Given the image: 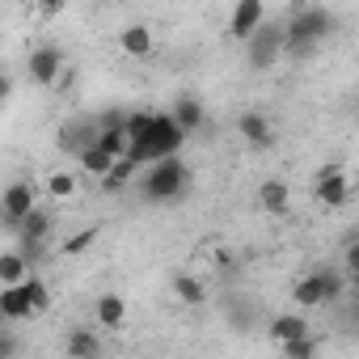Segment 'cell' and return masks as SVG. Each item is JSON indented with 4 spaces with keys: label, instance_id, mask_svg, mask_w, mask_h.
<instances>
[{
    "label": "cell",
    "instance_id": "ba28073f",
    "mask_svg": "<svg viewBox=\"0 0 359 359\" xmlns=\"http://www.w3.org/2000/svg\"><path fill=\"white\" fill-rule=\"evenodd\" d=\"M93 140H97V118H93V114H85V118H68V123L55 131V148L68 152V156H81Z\"/></svg>",
    "mask_w": 359,
    "mask_h": 359
},
{
    "label": "cell",
    "instance_id": "44dd1931",
    "mask_svg": "<svg viewBox=\"0 0 359 359\" xmlns=\"http://www.w3.org/2000/svg\"><path fill=\"white\" fill-rule=\"evenodd\" d=\"M26 271H30V262L22 258V250H5V254H0V287L22 283V279H26Z\"/></svg>",
    "mask_w": 359,
    "mask_h": 359
},
{
    "label": "cell",
    "instance_id": "5b68a950",
    "mask_svg": "<svg viewBox=\"0 0 359 359\" xmlns=\"http://www.w3.org/2000/svg\"><path fill=\"white\" fill-rule=\"evenodd\" d=\"M51 224H55V216H51L47 208H39V203H34V208H30L22 220H18V229H13V233L22 237V258H26V262H34V254L47 245V237H51Z\"/></svg>",
    "mask_w": 359,
    "mask_h": 359
},
{
    "label": "cell",
    "instance_id": "4fadbf2b",
    "mask_svg": "<svg viewBox=\"0 0 359 359\" xmlns=\"http://www.w3.org/2000/svg\"><path fill=\"white\" fill-rule=\"evenodd\" d=\"M237 131H241V140H245L250 148H271V144H275V127H271V118L258 114V110H245V114L237 118Z\"/></svg>",
    "mask_w": 359,
    "mask_h": 359
},
{
    "label": "cell",
    "instance_id": "7402d4cb",
    "mask_svg": "<svg viewBox=\"0 0 359 359\" xmlns=\"http://www.w3.org/2000/svg\"><path fill=\"white\" fill-rule=\"evenodd\" d=\"M173 296L182 304H203L208 300V283L199 275H173Z\"/></svg>",
    "mask_w": 359,
    "mask_h": 359
},
{
    "label": "cell",
    "instance_id": "7a4b0ae2",
    "mask_svg": "<svg viewBox=\"0 0 359 359\" xmlns=\"http://www.w3.org/2000/svg\"><path fill=\"white\" fill-rule=\"evenodd\" d=\"M152 169H148V177H144V195L152 199V203H173V199H182L187 191H191V169H187V161L182 156H156V161H148Z\"/></svg>",
    "mask_w": 359,
    "mask_h": 359
},
{
    "label": "cell",
    "instance_id": "9a60e30c",
    "mask_svg": "<svg viewBox=\"0 0 359 359\" xmlns=\"http://www.w3.org/2000/svg\"><path fill=\"white\" fill-rule=\"evenodd\" d=\"M30 317H34V309H30L22 283L0 287V321H5V325H22V321H30Z\"/></svg>",
    "mask_w": 359,
    "mask_h": 359
},
{
    "label": "cell",
    "instance_id": "52a82bcc",
    "mask_svg": "<svg viewBox=\"0 0 359 359\" xmlns=\"http://www.w3.org/2000/svg\"><path fill=\"white\" fill-rule=\"evenodd\" d=\"M313 195H317V203H325V208H346V203H351V177H346L338 165H325V169L317 173V182H313Z\"/></svg>",
    "mask_w": 359,
    "mask_h": 359
},
{
    "label": "cell",
    "instance_id": "277c9868",
    "mask_svg": "<svg viewBox=\"0 0 359 359\" xmlns=\"http://www.w3.org/2000/svg\"><path fill=\"white\" fill-rule=\"evenodd\" d=\"M245 60H250V68H254V72L275 68V64L283 60V22L262 18V22H258V30L245 39Z\"/></svg>",
    "mask_w": 359,
    "mask_h": 359
},
{
    "label": "cell",
    "instance_id": "30bf717a",
    "mask_svg": "<svg viewBox=\"0 0 359 359\" xmlns=\"http://www.w3.org/2000/svg\"><path fill=\"white\" fill-rule=\"evenodd\" d=\"M118 47H123V55H131V60H148V55L156 51L152 26H148V22H127V26L118 30Z\"/></svg>",
    "mask_w": 359,
    "mask_h": 359
},
{
    "label": "cell",
    "instance_id": "484cf974",
    "mask_svg": "<svg viewBox=\"0 0 359 359\" xmlns=\"http://www.w3.org/2000/svg\"><path fill=\"white\" fill-rule=\"evenodd\" d=\"M279 351H283L287 359H313L321 346H317V338H313V334H300V338H287V342H279Z\"/></svg>",
    "mask_w": 359,
    "mask_h": 359
},
{
    "label": "cell",
    "instance_id": "4dcf8cb0",
    "mask_svg": "<svg viewBox=\"0 0 359 359\" xmlns=\"http://www.w3.org/2000/svg\"><path fill=\"white\" fill-rule=\"evenodd\" d=\"M22 5H30V0H22Z\"/></svg>",
    "mask_w": 359,
    "mask_h": 359
},
{
    "label": "cell",
    "instance_id": "ac0fdd59",
    "mask_svg": "<svg viewBox=\"0 0 359 359\" xmlns=\"http://www.w3.org/2000/svg\"><path fill=\"white\" fill-rule=\"evenodd\" d=\"M271 338L275 342H287V338H300V334H313V325H309V317H300V313H279L271 325Z\"/></svg>",
    "mask_w": 359,
    "mask_h": 359
},
{
    "label": "cell",
    "instance_id": "603a6c76",
    "mask_svg": "<svg viewBox=\"0 0 359 359\" xmlns=\"http://www.w3.org/2000/svg\"><path fill=\"white\" fill-rule=\"evenodd\" d=\"M76 161H81V173H89V177H102V173H106V169H110L118 156H110V152H106V148L93 140V144H89V148H85Z\"/></svg>",
    "mask_w": 359,
    "mask_h": 359
},
{
    "label": "cell",
    "instance_id": "d6986e66",
    "mask_svg": "<svg viewBox=\"0 0 359 359\" xmlns=\"http://www.w3.org/2000/svg\"><path fill=\"white\" fill-rule=\"evenodd\" d=\"M64 351H68L72 359H93V355H102V338H97L93 330H72L68 342H64Z\"/></svg>",
    "mask_w": 359,
    "mask_h": 359
},
{
    "label": "cell",
    "instance_id": "4316f807",
    "mask_svg": "<svg viewBox=\"0 0 359 359\" xmlns=\"http://www.w3.org/2000/svg\"><path fill=\"white\" fill-rule=\"evenodd\" d=\"M93 241H97V229H81L76 237H68V241L60 245V258H76V254H85Z\"/></svg>",
    "mask_w": 359,
    "mask_h": 359
},
{
    "label": "cell",
    "instance_id": "9c48e42d",
    "mask_svg": "<svg viewBox=\"0 0 359 359\" xmlns=\"http://www.w3.org/2000/svg\"><path fill=\"white\" fill-rule=\"evenodd\" d=\"M262 18H266V0H237V5H233V18H229V34H233L237 43H245V39L258 30Z\"/></svg>",
    "mask_w": 359,
    "mask_h": 359
},
{
    "label": "cell",
    "instance_id": "e0dca14e",
    "mask_svg": "<svg viewBox=\"0 0 359 359\" xmlns=\"http://www.w3.org/2000/svg\"><path fill=\"white\" fill-rule=\"evenodd\" d=\"M135 169H140L135 161L118 156V161H114V165H110V169H106V173L97 177V187H102V195H118V191H123V187L131 182V173H135Z\"/></svg>",
    "mask_w": 359,
    "mask_h": 359
},
{
    "label": "cell",
    "instance_id": "8992f818",
    "mask_svg": "<svg viewBox=\"0 0 359 359\" xmlns=\"http://www.w3.org/2000/svg\"><path fill=\"white\" fill-rule=\"evenodd\" d=\"M26 76H30L39 89H51V85L64 76V51H60V47H34L30 60H26Z\"/></svg>",
    "mask_w": 359,
    "mask_h": 359
},
{
    "label": "cell",
    "instance_id": "d4e9b609",
    "mask_svg": "<svg viewBox=\"0 0 359 359\" xmlns=\"http://www.w3.org/2000/svg\"><path fill=\"white\" fill-rule=\"evenodd\" d=\"M97 144H102L110 156H127V127H123V123L97 127Z\"/></svg>",
    "mask_w": 359,
    "mask_h": 359
},
{
    "label": "cell",
    "instance_id": "7c38bea8",
    "mask_svg": "<svg viewBox=\"0 0 359 359\" xmlns=\"http://www.w3.org/2000/svg\"><path fill=\"white\" fill-rule=\"evenodd\" d=\"M258 208H262L266 216L292 212V187L283 182V177H266V182H258Z\"/></svg>",
    "mask_w": 359,
    "mask_h": 359
},
{
    "label": "cell",
    "instance_id": "2e32d148",
    "mask_svg": "<svg viewBox=\"0 0 359 359\" xmlns=\"http://www.w3.org/2000/svg\"><path fill=\"white\" fill-rule=\"evenodd\" d=\"M169 114H173V123L182 127L187 135H191V131H199V127L208 123V110H203V102H199V97H191V93H182V97H177Z\"/></svg>",
    "mask_w": 359,
    "mask_h": 359
},
{
    "label": "cell",
    "instance_id": "83f0119b",
    "mask_svg": "<svg viewBox=\"0 0 359 359\" xmlns=\"http://www.w3.org/2000/svg\"><path fill=\"white\" fill-rule=\"evenodd\" d=\"M22 351V338L18 334H9L5 330V321H0V359H9V355H18Z\"/></svg>",
    "mask_w": 359,
    "mask_h": 359
},
{
    "label": "cell",
    "instance_id": "6da1fadb",
    "mask_svg": "<svg viewBox=\"0 0 359 359\" xmlns=\"http://www.w3.org/2000/svg\"><path fill=\"white\" fill-rule=\"evenodd\" d=\"M330 34H334V18L325 9H300L283 22V55L287 60H309Z\"/></svg>",
    "mask_w": 359,
    "mask_h": 359
},
{
    "label": "cell",
    "instance_id": "ffe728a7",
    "mask_svg": "<svg viewBox=\"0 0 359 359\" xmlns=\"http://www.w3.org/2000/svg\"><path fill=\"white\" fill-rule=\"evenodd\" d=\"M43 191H47L51 199H72V195L81 191V177L68 173V169H51V173H47V182H43Z\"/></svg>",
    "mask_w": 359,
    "mask_h": 359
},
{
    "label": "cell",
    "instance_id": "8fae6325",
    "mask_svg": "<svg viewBox=\"0 0 359 359\" xmlns=\"http://www.w3.org/2000/svg\"><path fill=\"white\" fill-rule=\"evenodd\" d=\"M34 195H39V191L26 182V177H22V182H9V187H5V195H0V212L13 220V229H18V220L34 208Z\"/></svg>",
    "mask_w": 359,
    "mask_h": 359
},
{
    "label": "cell",
    "instance_id": "5bb4252c",
    "mask_svg": "<svg viewBox=\"0 0 359 359\" xmlns=\"http://www.w3.org/2000/svg\"><path fill=\"white\" fill-rule=\"evenodd\" d=\"M93 321H97L102 330H123V321H127V300H123V292H102V296L93 300Z\"/></svg>",
    "mask_w": 359,
    "mask_h": 359
},
{
    "label": "cell",
    "instance_id": "3957f363",
    "mask_svg": "<svg viewBox=\"0 0 359 359\" xmlns=\"http://www.w3.org/2000/svg\"><path fill=\"white\" fill-rule=\"evenodd\" d=\"M342 292H346V279H342L334 266H325V271H313V275L296 279L292 300H296L300 309H321V304H334Z\"/></svg>",
    "mask_w": 359,
    "mask_h": 359
},
{
    "label": "cell",
    "instance_id": "f546056e",
    "mask_svg": "<svg viewBox=\"0 0 359 359\" xmlns=\"http://www.w3.org/2000/svg\"><path fill=\"white\" fill-rule=\"evenodd\" d=\"M13 97V76H9V68H0V102H9Z\"/></svg>",
    "mask_w": 359,
    "mask_h": 359
},
{
    "label": "cell",
    "instance_id": "f1b7e54d",
    "mask_svg": "<svg viewBox=\"0 0 359 359\" xmlns=\"http://www.w3.org/2000/svg\"><path fill=\"white\" fill-rule=\"evenodd\" d=\"M30 5L43 13V18H60L64 13V5H68V0H30Z\"/></svg>",
    "mask_w": 359,
    "mask_h": 359
},
{
    "label": "cell",
    "instance_id": "cb8c5ba5",
    "mask_svg": "<svg viewBox=\"0 0 359 359\" xmlns=\"http://www.w3.org/2000/svg\"><path fill=\"white\" fill-rule=\"evenodd\" d=\"M22 292H26V300H30L34 317L51 309V287H47V279H39V275H30V271H26V279H22Z\"/></svg>",
    "mask_w": 359,
    "mask_h": 359
}]
</instances>
